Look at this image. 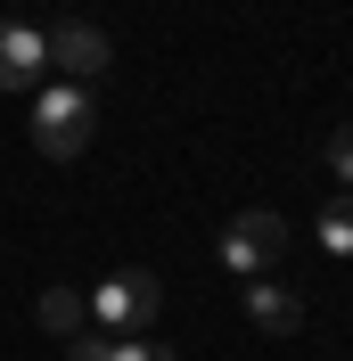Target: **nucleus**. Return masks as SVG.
Here are the masks:
<instances>
[{
  "label": "nucleus",
  "instance_id": "8",
  "mask_svg": "<svg viewBox=\"0 0 353 361\" xmlns=\"http://www.w3.org/2000/svg\"><path fill=\"white\" fill-rule=\"evenodd\" d=\"M321 247H329V255H353V189L321 205Z\"/></svg>",
  "mask_w": 353,
  "mask_h": 361
},
{
  "label": "nucleus",
  "instance_id": "9",
  "mask_svg": "<svg viewBox=\"0 0 353 361\" xmlns=\"http://www.w3.org/2000/svg\"><path fill=\"white\" fill-rule=\"evenodd\" d=\"M329 164H337V180H353V123L329 132Z\"/></svg>",
  "mask_w": 353,
  "mask_h": 361
},
{
  "label": "nucleus",
  "instance_id": "5",
  "mask_svg": "<svg viewBox=\"0 0 353 361\" xmlns=\"http://www.w3.org/2000/svg\"><path fill=\"white\" fill-rule=\"evenodd\" d=\"M49 66H66V82H99V74L115 66V42L99 25H58V33H49Z\"/></svg>",
  "mask_w": 353,
  "mask_h": 361
},
{
  "label": "nucleus",
  "instance_id": "7",
  "mask_svg": "<svg viewBox=\"0 0 353 361\" xmlns=\"http://www.w3.org/2000/svg\"><path fill=\"white\" fill-rule=\"evenodd\" d=\"M33 320H42L49 337H83V320H90V304H83V295H74V288H49L42 304H33Z\"/></svg>",
  "mask_w": 353,
  "mask_h": 361
},
{
  "label": "nucleus",
  "instance_id": "6",
  "mask_svg": "<svg viewBox=\"0 0 353 361\" xmlns=\"http://www.w3.org/2000/svg\"><path fill=\"white\" fill-rule=\"evenodd\" d=\"M246 320L271 329V337H296V329H304V295L280 288V279H255V288H246Z\"/></svg>",
  "mask_w": 353,
  "mask_h": 361
},
{
  "label": "nucleus",
  "instance_id": "4",
  "mask_svg": "<svg viewBox=\"0 0 353 361\" xmlns=\"http://www.w3.org/2000/svg\"><path fill=\"white\" fill-rule=\"evenodd\" d=\"M42 74H49V33L42 25H0V90H42Z\"/></svg>",
  "mask_w": 353,
  "mask_h": 361
},
{
  "label": "nucleus",
  "instance_id": "1",
  "mask_svg": "<svg viewBox=\"0 0 353 361\" xmlns=\"http://www.w3.org/2000/svg\"><path fill=\"white\" fill-rule=\"evenodd\" d=\"M90 123H99V115H90V90L83 82H58V90H42V99H33V148H42L49 164H74L90 148Z\"/></svg>",
  "mask_w": 353,
  "mask_h": 361
},
{
  "label": "nucleus",
  "instance_id": "3",
  "mask_svg": "<svg viewBox=\"0 0 353 361\" xmlns=\"http://www.w3.org/2000/svg\"><path fill=\"white\" fill-rule=\"evenodd\" d=\"M156 304H164L156 271H115V279H99V295H90V320H107L115 337H132V329L156 320Z\"/></svg>",
  "mask_w": 353,
  "mask_h": 361
},
{
  "label": "nucleus",
  "instance_id": "2",
  "mask_svg": "<svg viewBox=\"0 0 353 361\" xmlns=\"http://www.w3.org/2000/svg\"><path fill=\"white\" fill-rule=\"evenodd\" d=\"M280 255H287V222L271 205H246L239 222L222 230V263L239 271V279H263V263H280Z\"/></svg>",
  "mask_w": 353,
  "mask_h": 361
}]
</instances>
